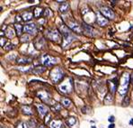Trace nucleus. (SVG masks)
<instances>
[{
    "mask_svg": "<svg viewBox=\"0 0 133 128\" xmlns=\"http://www.w3.org/2000/svg\"><path fill=\"white\" fill-rule=\"evenodd\" d=\"M33 15L32 12H25L24 14L23 15V20L24 21H30L31 19L32 18Z\"/></svg>",
    "mask_w": 133,
    "mask_h": 128,
    "instance_id": "nucleus-20",
    "label": "nucleus"
},
{
    "mask_svg": "<svg viewBox=\"0 0 133 128\" xmlns=\"http://www.w3.org/2000/svg\"><path fill=\"white\" fill-rule=\"evenodd\" d=\"M115 127V125H114V124H111V125H109V128H114Z\"/></svg>",
    "mask_w": 133,
    "mask_h": 128,
    "instance_id": "nucleus-40",
    "label": "nucleus"
},
{
    "mask_svg": "<svg viewBox=\"0 0 133 128\" xmlns=\"http://www.w3.org/2000/svg\"><path fill=\"white\" fill-rule=\"evenodd\" d=\"M42 15V9L40 8V7H36L34 9V13H33V15H34L36 18H39L41 15Z\"/></svg>",
    "mask_w": 133,
    "mask_h": 128,
    "instance_id": "nucleus-24",
    "label": "nucleus"
},
{
    "mask_svg": "<svg viewBox=\"0 0 133 128\" xmlns=\"http://www.w3.org/2000/svg\"><path fill=\"white\" fill-rule=\"evenodd\" d=\"M22 109H23V112L25 114V115H32V109L29 106H23L22 107Z\"/></svg>",
    "mask_w": 133,
    "mask_h": 128,
    "instance_id": "nucleus-23",
    "label": "nucleus"
},
{
    "mask_svg": "<svg viewBox=\"0 0 133 128\" xmlns=\"http://www.w3.org/2000/svg\"><path fill=\"white\" fill-rule=\"evenodd\" d=\"M23 31L26 33H30V34H34L36 32V25L33 23H29L27 25H25V26L23 27Z\"/></svg>",
    "mask_w": 133,
    "mask_h": 128,
    "instance_id": "nucleus-7",
    "label": "nucleus"
},
{
    "mask_svg": "<svg viewBox=\"0 0 133 128\" xmlns=\"http://www.w3.org/2000/svg\"><path fill=\"white\" fill-rule=\"evenodd\" d=\"M82 28H83L84 32L87 33V35H89V36H95V35L97 34V32L95 29H94L92 26H90L88 25L87 23H82Z\"/></svg>",
    "mask_w": 133,
    "mask_h": 128,
    "instance_id": "nucleus-4",
    "label": "nucleus"
},
{
    "mask_svg": "<svg viewBox=\"0 0 133 128\" xmlns=\"http://www.w3.org/2000/svg\"><path fill=\"white\" fill-rule=\"evenodd\" d=\"M93 128H95V126H93Z\"/></svg>",
    "mask_w": 133,
    "mask_h": 128,
    "instance_id": "nucleus-44",
    "label": "nucleus"
},
{
    "mask_svg": "<svg viewBox=\"0 0 133 128\" xmlns=\"http://www.w3.org/2000/svg\"><path fill=\"white\" fill-rule=\"evenodd\" d=\"M47 37H48L50 40L51 41H55V42H58V39H59V33H58V31L56 30H50L46 33Z\"/></svg>",
    "mask_w": 133,
    "mask_h": 128,
    "instance_id": "nucleus-6",
    "label": "nucleus"
},
{
    "mask_svg": "<svg viewBox=\"0 0 133 128\" xmlns=\"http://www.w3.org/2000/svg\"><path fill=\"white\" fill-rule=\"evenodd\" d=\"M16 128H23V123H19L18 125H17Z\"/></svg>",
    "mask_w": 133,
    "mask_h": 128,
    "instance_id": "nucleus-37",
    "label": "nucleus"
},
{
    "mask_svg": "<svg viewBox=\"0 0 133 128\" xmlns=\"http://www.w3.org/2000/svg\"><path fill=\"white\" fill-rule=\"evenodd\" d=\"M100 12H101V14L105 17V18L112 19V18H114V16H115L114 12L111 10V8H109V7H102L101 11H100Z\"/></svg>",
    "mask_w": 133,
    "mask_h": 128,
    "instance_id": "nucleus-5",
    "label": "nucleus"
},
{
    "mask_svg": "<svg viewBox=\"0 0 133 128\" xmlns=\"http://www.w3.org/2000/svg\"><path fill=\"white\" fill-rule=\"evenodd\" d=\"M45 70L46 69L44 68V67L42 66H38V67H35V68H33L32 70V72L34 74H42L43 73V72L45 71Z\"/></svg>",
    "mask_w": 133,
    "mask_h": 128,
    "instance_id": "nucleus-17",
    "label": "nucleus"
},
{
    "mask_svg": "<svg viewBox=\"0 0 133 128\" xmlns=\"http://www.w3.org/2000/svg\"><path fill=\"white\" fill-rule=\"evenodd\" d=\"M129 83H130V75L128 73H126L122 76V82H121V87H120V88H119V93H120L121 95L124 96L125 94L127 93Z\"/></svg>",
    "mask_w": 133,
    "mask_h": 128,
    "instance_id": "nucleus-1",
    "label": "nucleus"
},
{
    "mask_svg": "<svg viewBox=\"0 0 133 128\" xmlns=\"http://www.w3.org/2000/svg\"><path fill=\"white\" fill-rule=\"evenodd\" d=\"M59 32L62 34V36H66V35L69 34L70 32L68 30V27L65 25H61L59 26Z\"/></svg>",
    "mask_w": 133,
    "mask_h": 128,
    "instance_id": "nucleus-14",
    "label": "nucleus"
},
{
    "mask_svg": "<svg viewBox=\"0 0 133 128\" xmlns=\"http://www.w3.org/2000/svg\"><path fill=\"white\" fill-rule=\"evenodd\" d=\"M4 49H5V51H11L14 49V44L11 42H7L6 44H5V46L4 47Z\"/></svg>",
    "mask_w": 133,
    "mask_h": 128,
    "instance_id": "nucleus-30",
    "label": "nucleus"
},
{
    "mask_svg": "<svg viewBox=\"0 0 133 128\" xmlns=\"http://www.w3.org/2000/svg\"><path fill=\"white\" fill-rule=\"evenodd\" d=\"M70 89H71V87L68 83L62 84L59 86V90L63 93H68V92H70Z\"/></svg>",
    "mask_w": 133,
    "mask_h": 128,
    "instance_id": "nucleus-15",
    "label": "nucleus"
},
{
    "mask_svg": "<svg viewBox=\"0 0 133 128\" xmlns=\"http://www.w3.org/2000/svg\"><path fill=\"white\" fill-rule=\"evenodd\" d=\"M15 20H16V21H18V22H20V21H21V18H20V16H19V15H17V16L15 17Z\"/></svg>",
    "mask_w": 133,
    "mask_h": 128,
    "instance_id": "nucleus-39",
    "label": "nucleus"
},
{
    "mask_svg": "<svg viewBox=\"0 0 133 128\" xmlns=\"http://www.w3.org/2000/svg\"><path fill=\"white\" fill-rule=\"evenodd\" d=\"M16 62L18 64L26 65V64L32 62V59L28 58V57H24V56H19L16 58Z\"/></svg>",
    "mask_w": 133,
    "mask_h": 128,
    "instance_id": "nucleus-10",
    "label": "nucleus"
},
{
    "mask_svg": "<svg viewBox=\"0 0 133 128\" xmlns=\"http://www.w3.org/2000/svg\"><path fill=\"white\" fill-rule=\"evenodd\" d=\"M66 122H68V125L72 128H75L77 125V120L76 117H68Z\"/></svg>",
    "mask_w": 133,
    "mask_h": 128,
    "instance_id": "nucleus-13",
    "label": "nucleus"
},
{
    "mask_svg": "<svg viewBox=\"0 0 133 128\" xmlns=\"http://www.w3.org/2000/svg\"><path fill=\"white\" fill-rule=\"evenodd\" d=\"M23 128H29V127H28V125H27V124L23 123Z\"/></svg>",
    "mask_w": 133,
    "mask_h": 128,
    "instance_id": "nucleus-41",
    "label": "nucleus"
},
{
    "mask_svg": "<svg viewBox=\"0 0 133 128\" xmlns=\"http://www.w3.org/2000/svg\"><path fill=\"white\" fill-rule=\"evenodd\" d=\"M109 122H113L114 121V117H113V115H111V117H109Z\"/></svg>",
    "mask_w": 133,
    "mask_h": 128,
    "instance_id": "nucleus-38",
    "label": "nucleus"
},
{
    "mask_svg": "<svg viewBox=\"0 0 133 128\" xmlns=\"http://www.w3.org/2000/svg\"><path fill=\"white\" fill-rule=\"evenodd\" d=\"M64 77V72L61 70V68H54L50 72V78L53 82L58 83L60 80L63 78Z\"/></svg>",
    "mask_w": 133,
    "mask_h": 128,
    "instance_id": "nucleus-2",
    "label": "nucleus"
},
{
    "mask_svg": "<svg viewBox=\"0 0 133 128\" xmlns=\"http://www.w3.org/2000/svg\"><path fill=\"white\" fill-rule=\"evenodd\" d=\"M50 114H49V115H47V117H46V119H45V123H48V122L49 121H50Z\"/></svg>",
    "mask_w": 133,
    "mask_h": 128,
    "instance_id": "nucleus-36",
    "label": "nucleus"
},
{
    "mask_svg": "<svg viewBox=\"0 0 133 128\" xmlns=\"http://www.w3.org/2000/svg\"><path fill=\"white\" fill-rule=\"evenodd\" d=\"M96 22L98 25H100L101 26H104L108 23V19L105 18L103 15L101 14V12L97 13V17H96Z\"/></svg>",
    "mask_w": 133,
    "mask_h": 128,
    "instance_id": "nucleus-9",
    "label": "nucleus"
},
{
    "mask_svg": "<svg viewBox=\"0 0 133 128\" xmlns=\"http://www.w3.org/2000/svg\"><path fill=\"white\" fill-rule=\"evenodd\" d=\"M109 83H110V85H111V92H114L115 90H116V88H117V82H113L112 80L111 81H109Z\"/></svg>",
    "mask_w": 133,
    "mask_h": 128,
    "instance_id": "nucleus-29",
    "label": "nucleus"
},
{
    "mask_svg": "<svg viewBox=\"0 0 133 128\" xmlns=\"http://www.w3.org/2000/svg\"><path fill=\"white\" fill-rule=\"evenodd\" d=\"M50 10H49V9H46L45 12H44V16H50Z\"/></svg>",
    "mask_w": 133,
    "mask_h": 128,
    "instance_id": "nucleus-34",
    "label": "nucleus"
},
{
    "mask_svg": "<svg viewBox=\"0 0 133 128\" xmlns=\"http://www.w3.org/2000/svg\"><path fill=\"white\" fill-rule=\"evenodd\" d=\"M52 109H53L54 111H58V110L60 109V106L58 105V104L55 103V104H54L53 107H52Z\"/></svg>",
    "mask_w": 133,
    "mask_h": 128,
    "instance_id": "nucleus-33",
    "label": "nucleus"
},
{
    "mask_svg": "<svg viewBox=\"0 0 133 128\" xmlns=\"http://www.w3.org/2000/svg\"><path fill=\"white\" fill-rule=\"evenodd\" d=\"M44 44H45V41H44V39H42V38H40L36 42H35V46H36V48H38V49H42V47L44 46Z\"/></svg>",
    "mask_w": 133,
    "mask_h": 128,
    "instance_id": "nucleus-21",
    "label": "nucleus"
},
{
    "mask_svg": "<svg viewBox=\"0 0 133 128\" xmlns=\"http://www.w3.org/2000/svg\"><path fill=\"white\" fill-rule=\"evenodd\" d=\"M5 42H6V41H5V39H4L3 37H2V38H1V46L2 47H5Z\"/></svg>",
    "mask_w": 133,
    "mask_h": 128,
    "instance_id": "nucleus-35",
    "label": "nucleus"
},
{
    "mask_svg": "<svg viewBox=\"0 0 133 128\" xmlns=\"http://www.w3.org/2000/svg\"><path fill=\"white\" fill-rule=\"evenodd\" d=\"M42 62L44 66L51 67L58 62V59L54 58V57L50 56V55H49V54H44L43 56L42 57Z\"/></svg>",
    "mask_w": 133,
    "mask_h": 128,
    "instance_id": "nucleus-3",
    "label": "nucleus"
},
{
    "mask_svg": "<svg viewBox=\"0 0 133 128\" xmlns=\"http://www.w3.org/2000/svg\"><path fill=\"white\" fill-rule=\"evenodd\" d=\"M68 27H69L70 29H72V30L75 31V32H77L78 33H82L81 27H80V25H78L77 22H75V21H68Z\"/></svg>",
    "mask_w": 133,
    "mask_h": 128,
    "instance_id": "nucleus-8",
    "label": "nucleus"
},
{
    "mask_svg": "<svg viewBox=\"0 0 133 128\" xmlns=\"http://www.w3.org/2000/svg\"><path fill=\"white\" fill-rule=\"evenodd\" d=\"M38 96L41 99L43 100V101H46V102L50 101V96H48L47 93H45V92H40V93H38Z\"/></svg>",
    "mask_w": 133,
    "mask_h": 128,
    "instance_id": "nucleus-19",
    "label": "nucleus"
},
{
    "mask_svg": "<svg viewBox=\"0 0 133 128\" xmlns=\"http://www.w3.org/2000/svg\"><path fill=\"white\" fill-rule=\"evenodd\" d=\"M15 32H16V34L17 35H21L22 34V32H23V26L20 25V23H15Z\"/></svg>",
    "mask_w": 133,
    "mask_h": 128,
    "instance_id": "nucleus-22",
    "label": "nucleus"
},
{
    "mask_svg": "<svg viewBox=\"0 0 133 128\" xmlns=\"http://www.w3.org/2000/svg\"><path fill=\"white\" fill-rule=\"evenodd\" d=\"M130 125H133V119L130 120Z\"/></svg>",
    "mask_w": 133,
    "mask_h": 128,
    "instance_id": "nucleus-42",
    "label": "nucleus"
},
{
    "mask_svg": "<svg viewBox=\"0 0 133 128\" xmlns=\"http://www.w3.org/2000/svg\"><path fill=\"white\" fill-rule=\"evenodd\" d=\"M73 40H74V37L71 33L66 35V36H63V47L64 48H66V47L68 46V45Z\"/></svg>",
    "mask_w": 133,
    "mask_h": 128,
    "instance_id": "nucleus-12",
    "label": "nucleus"
},
{
    "mask_svg": "<svg viewBox=\"0 0 133 128\" xmlns=\"http://www.w3.org/2000/svg\"><path fill=\"white\" fill-rule=\"evenodd\" d=\"M61 103L65 107H69L70 106H71V101H70L68 98H62Z\"/></svg>",
    "mask_w": 133,
    "mask_h": 128,
    "instance_id": "nucleus-25",
    "label": "nucleus"
},
{
    "mask_svg": "<svg viewBox=\"0 0 133 128\" xmlns=\"http://www.w3.org/2000/svg\"><path fill=\"white\" fill-rule=\"evenodd\" d=\"M18 69L20 70H22V71H29L31 70V67H20Z\"/></svg>",
    "mask_w": 133,
    "mask_h": 128,
    "instance_id": "nucleus-32",
    "label": "nucleus"
},
{
    "mask_svg": "<svg viewBox=\"0 0 133 128\" xmlns=\"http://www.w3.org/2000/svg\"><path fill=\"white\" fill-rule=\"evenodd\" d=\"M50 126V128H61L62 122L60 120H52Z\"/></svg>",
    "mask_w": 133,
    "mask_h": 128,
    "instance_id": "nucleus-16",
    "label": "nucleus"
},
{
    "mask_svg": "<svg viewBox=\"0 0 133 128\" xmlns=\"http://www.w3.org/2000/svg\"><path fill=\"white\" fill-rule=\"evenodd\" d=\"M37 107H38V111H39V114H40V115L42 117H43L45 115H47V113H48V107H46V106L42 105V104H39V105H37Z\"/></svg>",
    "mask_w": 133,
    "mask_h": 128,
    "instance_id": "nucleus-11",
    "label": "nucleus"
},
{
    "mask_svg": "<svg viewBox=\"0 0 133 128\" xmlns=\"http://www.w3.org/2000/svg\"><path fill=\"white\" fill-rule=\"evenodd\" d=\"M111 102H112V96H111V94H107L104 98V103L106 105H109Z\"/></svg>",
    "mask_w": 133,
    "mask_h": 128,
    "instance_id": "nucleus-28",
    "label": "nucleus"
},
{
    "mask_svg": "<svg viewBox=\"0 0 133 128\" xmlns=\"http://www.w3.org/2000/svg\"><path fill=\"white\" fill-rule=\"evenodd\" d=\"M68 9H69V5H68V3H65L61 4V5L59 7V8H58V10H59L60 13H66V11H68Z\"/></svg>",
    "mask_w": 133,
    "mask_h": 128,
    "instance_id": "nucleus-18",
    "label": "nucleus"
},
{
    "mask_svg": "<svg viewBox=\"0 0 133 128\" xmlns=\"http://www.w3.org/2000/svg\"><path fill=\"white\" fill-rule=\"evenodd\" d=\"M122 104H123V107H128L129 106V104H130V97L128 96H126V97L124 98Z\"/></svg>",
    "mask_w": 133,
    "mask_h": 128,
    "instance_id": "nucleus-31",
    "label": "nucleus"
},
{
    "mask_svg": "<svg viewBox=\"0 0 133 128\" xmlns=\"http://www.w3.org/2000/svg\"><path fill=\"white\" fill-rule=\"evenodd\" d=\"M38 128H45V127L43 126V125H40V126H39Z\"/></svg>",
    "mask_w": 133,
    "mask_h": 128,
    "instance_id": "nucleus-43",
    "label": "nucleus"
},
{
    "mask_svg": "<svg viewBox=\"0 0 133 128\" xmlns=\"http://www.w3.org/2000/svg\"><path fill=\"white\" fill-rule=\"evenodd\" d=\"M5 34H6V36L8 37V38H13L14 36H15V33H14V30L10 27H8L6 30V32H5Z\"/></svg>",
    "mask_w": 133,
    "mask_h": 128,
    "instance_id": "nucleus-26",
    "label": "nucleus"
},
{
    "mask_svg": "<svg viewBox=\"0 0 133 128\" xmlns=\"http://www.w3.org/2000/svg\"><path fill=\"white\" fill-rule=\"evenodd\" d=\"M30 41V35L28 34V33H25V34H23L21 36V42H27Z\"/></svg>",
    "mask_w": 133,
    "mask_h": 128,
    "instance_id": "nucleus-27",
    "label": "nucleus"
}]
</instances>
